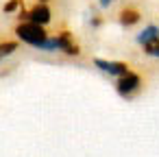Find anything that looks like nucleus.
I'll return each instance as SVG.
<instances>
[{
	"instance_id": "1",
	"label": "nucleus",
	"mask_w": 159,
	"mask_h": 157,
	"mask_svg": "<svg viewBox=\"0 0 159 157\" xmlns=\"http://www.w3.org/2000/svg\"><path fill=\"white\" fill-rule=\"evenodd\" d=\"M16 35L24 44H31L35 48H42L44 42L48 39V33L44 31V24H35V22H29V20L16 26Z\"/></svg>"
},
{
	"instance_id": "2",
	"label": "nucleus",
	"mask_w": 159,
	"mask_h": 157,
	"mask_svg": "<svg viewBox=\"0 0 159 157\" xmlns=\"http://www.w3.org/2000/svg\"><path fill=\"white\" fill-rule=\"evenodd\" d=\"M18 18L20 20H29V22H35V24H48L50 22V9L44 5V2H39V5H35L31 11H20L18 13Z\"/></svg>"
},
{
	"instance_id": "3",
	"label": "nucleus",
	"mask_w": 159,
	"mask_h": 157,
	"mask_svg": "<svg viewBox=\"0 0 159 157\" xmlns=\"http://www.w3.org/2000/svg\"><path fill=\"white\" fill-rule=\"evenodd\" d=\"M96 68H100L102 72H107L109 76H124L131 72V66L124 61H105V59H96L94 61Z\"/></svg>"
},
{
	"instance_id": "4",
	"label": "nucleus",
	"mask_w": 159,
	"mask_h": 157,
	"mask_svg": "<svg viewBox=\"0 0 159 157\" xmlns=\"http://www.w3.org/2000/svg\"><path fill=\"white\" fill-rule=\"evenodd\" d=\"M139 85H142L139 74L129 72V74H124V76L118 79V85H116V87H118V94H120V96H131L133 92L139 90Z\"/></svg>"
},
{
	"instance_id": "5",
	"label": "nucleus",
	"mask_w": 159,
	"mask_h": 157,
	"mask_svg": "<svg viewBox=\"0 0 159 157\" xmlns=\"http://www.w3.org/2000/svg\"><path fill=\"white\" fill-rule=\"evenodd\" d=\"M57 48H59V50H63L66 55H74V57L81 53L79 44L72 39V35H70L68 31H61V33L57 35Z\"/></svg>"
},
{
	"instance_id": "6",
	"label": "nucleus",
	"mask_w": 159,
	"mask_h": 157,
	"mask_svg": "<svg viewBox=\"0 0 159 157\" xmlns=\"http://www.w3.org/2000/svg\"><path fill=\"white\" fill-rule=\"evenodd\" d=\"M139 22V11L137 9H122L120 11V24L122 26H133Z\"/></svg>"
},
{
	"instance_id": "7",
	"label": "nucleus",
	"mask_w": 159,
	"mask_h": 157,
	"mask_svg": "<svg viewBox=\"0 0 159 157\" xmlns=\"http://www.w3.org/2000/svg\"><path fill=\"white\" fill-rule=\"evenodd\" d=\"M155 39H159V29L157 26H148V29H144L139 35H137V42L144 46V44H150V42H155Z\"/></svg>"
},
{
	"instance_id": "8",
	"label": "nucleus",
	"mask_w": 159,
	"mask_h": 157,
	"mask_svg": "<svg viewBox=\"0 0 159 157\" xmlns=\"http://www.w3.org/2000/svg\"><path fill=\"white\" fill-rule=\"evenodd\" d=\"M16 50H18V42H2L0 44V61L9 55H13Z\"/></svg>"
},
{
	"instance_id": "9",
	"label": "nucleus",
	"mask_w": 159,
	"mask_h": 157,
	"mask_svg": "<svg viewBox=\"0 0 159 157\" xmlns=\"http://www.w3.org/2000/svg\"><path fill=\"white\" fill-rule=\"evenodd\" d=\"M18 5H20V0H11V2H7V5H5V11L9 13V11H13Z\"/></svg>"
},
{
	"instance_id": "10",
	"label": "nucleus",
	"mask_w": 159,
	"mask_h": 157,
	"mask_svg": "<svg viewBox=\"0 0 159 157\" xmlns=\"http://www.w3.org/2000/svg\"><path fill=\"white\" fill-rule=\"evenodd\" d=\"M109 2H111V0H100V5H102V7H107Z\"/></svg>"
}]
</instances>
